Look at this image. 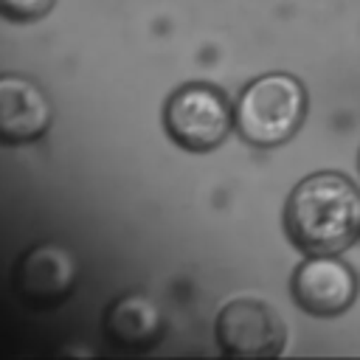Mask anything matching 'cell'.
Returning a JSON list of instances; mask_svg holds the SVG:
<instances>
[{
    "label": "cell",
    "instance_id": "cell-1",
    "mask_svg": "<svg viewBox=\"0 0 360 360\" xmlns=\"http://www.w3.org/2000/svg\"><path fill=\"white\" fill-rule=\"evenodd\" d=\"M284 231L307 256H340L360 242V186L340 172L307 174L287 197Z\"/></svg>",
    "mask_w": 360,
    "mask_h": 360
},
{
    "label": "cell",
    "instance_id": "cell-2",
    "mask_svg": "<svg viewBox=\"0 0 360 360\" xmlns=\"http://www.w3.org/2000/svg\"><path fill=\"white\" fill-rule=\"evenodd\" d=\"M307 118V87L292 73H264L253 79L236 101L233 124L253 146L290 141Z\"/></svg>",
    "mask_w": 360,
    "mask_h": 360
},
{
    "label": "cell",
    "instance_id": "cell-3",
    "mask_svg": "<svg viewBox=\"0 0 360 360\" xmlns=\"http://www.w3.org/2000/svg\"><path fill=\"white\" fill-rule=\"evenodd\" d=\"M163 124L172 141L180 143L183 149L211 152L228 138L233 124V110L219 87L205 82H191L169 96Z\"/></svg>",
    "mask_w": 360,
    "mask_h": 360
},
{
    "label": "cell",
    "instance_id": "cell-4",
    "mask_svg": "<svg viewBox=\"0 0 360 360\" xmlns=\"http://www.w3.org/2000/svg\"><path fill=\"white\" fill-rule=\"evenodd\" d=\"M219 349L231 357H276L287 329L278 312L259 298H233L217 315Z\"/></svg>",
    "mask_w": 360,
    "mask_h": 360
},
{
    "label": "cell",
    "instance_id": "cell-5",
    "mask_svg": "<svg viewBox=\"0 0 360 360\" xmlns=\"http://www.w3.org/2000/svg\"><path fill=\"white\" fill-rule=\"evenodd\" d=\"M357 273L340 262L335 253H312L307 256L290 278V290L295 304L315 318L343 315L357 298Z\"/></svg>",
    "mask_w": 360,
    "mask_h": 360
},
{
    "label": "cell",
    "instance_id": "cell-6",
    "mask_svg": "<svg viewBox=\"0 0 360 360\" xmlns=\"http://www.w3.org/2000/svg\"><path fill=\"white\" fill-rule=\"evenodd\" d=\"M76 281V259L62 245H34L22 253L14 273V287L34 309L62 304Z\"/></svg>",
    "mask_w": 360,
    "mask_h": 360
},
{
    "label": "cell",
    "instance_id": "cell-7",
    "mask_svg": "<svg viewBox=\"0 0 360 360\" xmlns=\"http://www.w3.org/2000/svg\"><path fill=\"white\" fill-rule=\"evenodd\" d=\"M51 127L45 90L20 73H0V143H31Z\"/></svg>",
    "mask_w": 360,
    "mask_h": 360
},
{
    "label": "cell",
    "instance_id": "cell-8",
    "mask_svg": "<svg viewBox=\"0 0 360 360\" xmlns=\"http://www.w3.org/2000/svg\"><path fill=\"white\" fill-rule=\"evenodd\" d=\"M104 332L110 335V340H115L121 346H129V349L152 346L163 332L160 307L149 295L127 292V295L115 298L107 307Z\"/></svg>",
    "mask_w": 360,
    "mask_h": 360
},
{
    "label": "cell",
    "instance_id": "cell-9",
    "mask_svg": "<svg viewBox=\"0 0 360 360\" xmlns=\"http://www.w3.org/2000/svg\"><path fill=\"white\" fill-rule=\"evenodd\" d=\"M53 0H0V17L11 22H34L48 14Z\"/></svg>",
    "mask_w": 360,
    "mask_h": 360
},
{
    "label": "cell",
    "instance_id": "cell-10",
    "mask_svg": "<svg viewBox=\"0 0 360 360\" xmlns=\"http://www.w3.org/2000/svg\"><path fill=\"white\" fill-rule=\"evenodd\" d=\"M357 166H360V158H357Z\"/></svg>",
    "mask_w": 360,
    "mask_h": 360
}]
</instances>
